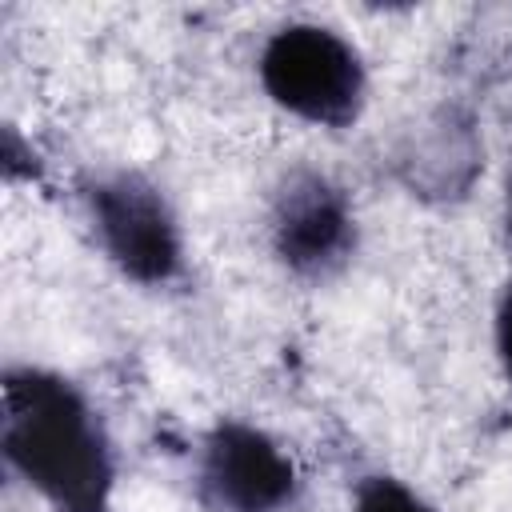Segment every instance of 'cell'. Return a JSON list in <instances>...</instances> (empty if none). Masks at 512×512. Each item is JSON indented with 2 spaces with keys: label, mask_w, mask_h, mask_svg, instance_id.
<instances>
[{
  "label": "cell",
  "mask_w": 512,
  "mask_h": 512,
  "mask_svg": "<svg viewBox=\"0 0 512 512\" xmlns=\"http://www.w3.org/2000/svg\"><path fill=\"white\" fill-rule=\"evenodd\" d=\"M508 232H512V200H508Z\"/></svg>",
  "instance_id": "ba28073f"
},
{
  "label": "cell",
  "mask_w": 512,
  "mask_h": 512,
  "mask_svg": "<svg viewBox=\"0 0 512 512\" xmlns=\"http://www.w3.org/2000/svg\"><path fill=\"white\" fill-rule=\"evenodd\" d=\"M272 248L300 276L336 272L356 248V220L344 192L320 172H292L276 192Z\"/></svg>",
  "instance_id": "5b68a950"
},
{
  "label": "cell",
  "mask_w": 512,
  "mask_h": 512,
  "mask_svg": "<svg viewBox=\"0 0 512 512\" xmlns=\"http://www.w3.org/2000/svg\"><path fill=\"white\" fill-rule=\"evenodd\" d=\"M264 92L292 116L320 128H348L364 108L360 52L324 24H288L260 52Z\"/></svg>",
  "instance_id": "7a4b0ae2"
},
{
  "label": "cell",
  "mask_w": 512,
  "mask_h": 512,
  "mask_svg": "<svg viewBox=\"0 0 512 512\" xmlns=\"http://www.w3.org/2000/svg\"><path fill=\"white\" fill-rule=\"evenodd\" d=\"M352 512H432V504L392 476H368L356 488Z\"/></svg>",
  "instance_id": "8992f818"
},
{
  "label": "cell",
  "mask_w": 512,
  "mask_h": 512,
  "mask_svg": "<svg viewBox=\"0 0 512 512\" xmlns=\"http://www.w3.org/2000/svg\"><path fill=\"white\" fill-rule=\"evenodd\" d=\"M84 200L100 248L124 276L140 284H164L180 272V224L152 180L140 172H108L88 184Z\"/></svg>",
  "instance_id": "3957f363"
},
{
  "label": "cell",
  "mask_w": 512,
  "mask_h": 512,
  "mask_svg": "<svg viewBox=\"0 0 512 512\" xmlns=\"http://www.w3.org/2000/svg\"><path fill=\"white\" fill-rule=\"evenodd\" d=\"M496 352H500V364L512 380V284L504 288L500 308H496Z\"/></svg>",
  "instance_id": "52a82bcc"
},
{
  "label": "cell",
  "mask_w": 512,
  "mask_h": 512,
  "mask_svg": "<svg viewBox=\"0 0 512 512\" xmlns=\"http://www.w3.org/2000/svg\"><path fill=\"white\" fill-rule=\"evenodd\" d=\"M196 476L212 512H284L296 496L292 460L268 432L244 420H220L204 436Z\"/></svg>",
  "instance_id": "277c9868"
},
{
  "label": "cell",
  "mask_w": 512,
  "mask_h": 512,
  "mask_svg": "<svg viewBox=\"0 0 512 512\" xmlns=\"http://www.w3.org/2000/svg\"><path fill=\"white\" fill-rule=\"evenodd\" d=\"M0 448L8 468L56 512H108L112 444L76 384L44 368L4 376Z\"/></svg>",
  "instance_id": "6da1fadb"
}]
</instances>
